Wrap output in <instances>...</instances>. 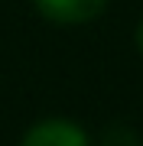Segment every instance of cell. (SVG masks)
I'll use <instances>...</instances> for the list:
<instances>
[{"label": "cell", "mask_w": 143, "mask_h": 146, "mask_svg": "<svg viewBox=\"0 0 143 146\" xmlns=\"http://www.w3.org/2000/svg\"><path fill=\"white\" fill-rule=\"evenodd\" d=\"M107 0H36V10L59 26H78L104 13Z\"/></svg>", "instance_id": "obj_1"}, {"label": "cell", "mask_w": 143, "mask_h": 146, "mask_svg": "<svg viewBox=\"0 0 143 146\" xmlns=\"http://www.w3.org/2000/svg\"><path fill=\"white\" fill-rule=\"evenodd\" d=\"M20 146H91L85 130L72 120H39L29 127Z\"/></svg>", "instance_id": "obj_2"}, {"label": "cell", "mask_w": 143, "mask_h": 146, "mask_svg": "<svg viewBox=\"0 0 143 146\" xmlns=\"http://www.w3.org/2000/svg\"><path fill=\"white\" fill-rule=\"evenodd\" d=\"M104 146H140V143H137V136H133V130H127V127H114V130L104 136Z\"/></svg>", "instance_id": "obj_3"}, {"label": "cell", "mask_w": 143, "mask_h": 146, "mask_svg": "<svg viewBox=\"0 0 143 146\" xmlns=\"http://www.w3.org/2000/svg\"><path fill=\"white\" fill-rule=\"evenodd\" d=\"M137 49L143 52V20H140V26H137Z\"/></svg>", "instance_id": "obj_4"}]
</instances>
